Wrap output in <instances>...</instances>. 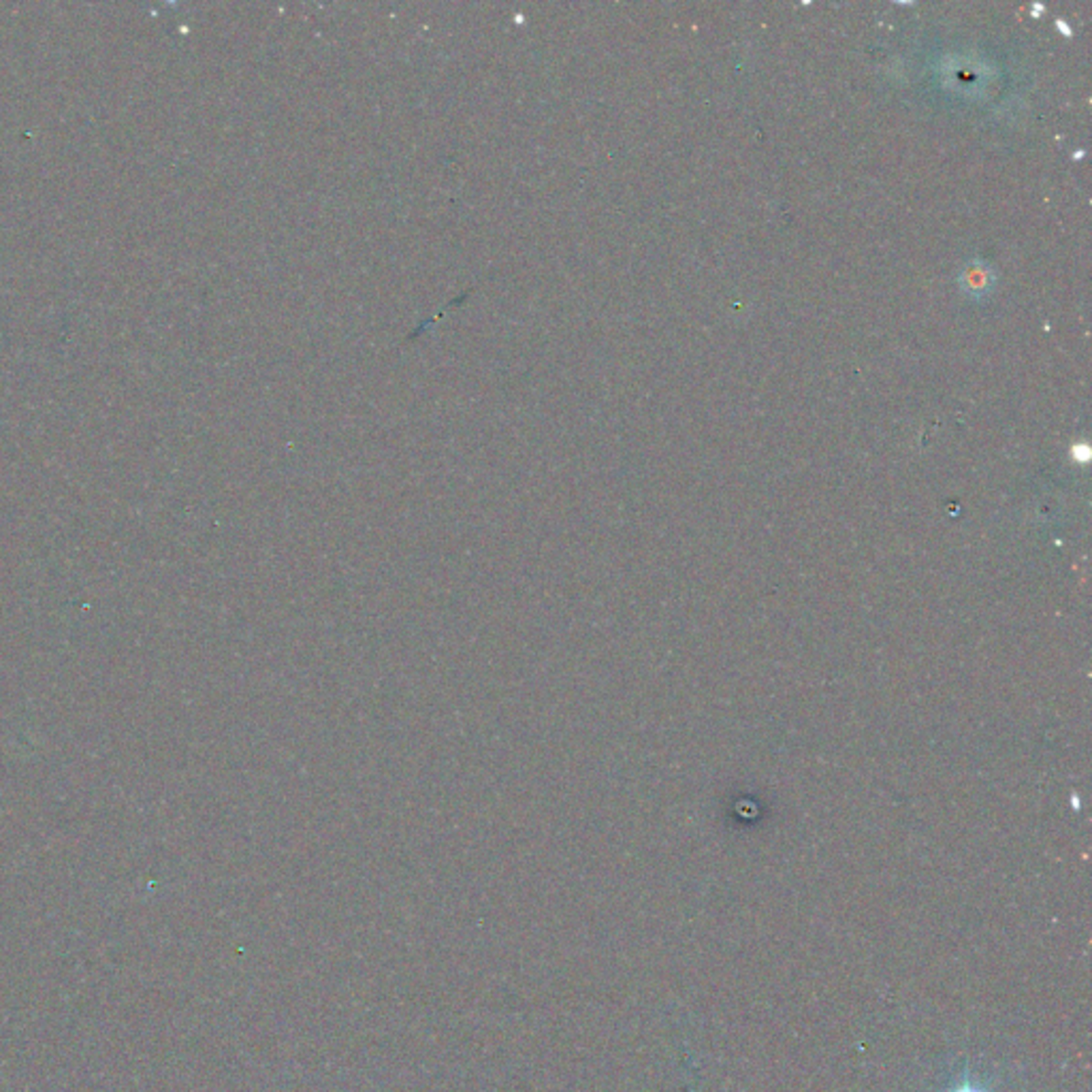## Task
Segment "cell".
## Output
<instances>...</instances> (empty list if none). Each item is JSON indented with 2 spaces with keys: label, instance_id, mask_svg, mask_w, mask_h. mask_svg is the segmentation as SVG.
I'll use <instances>...</instances> for the list:
<instances>
[{
  "label": "cell",
  "instance_id": "cell-1",
  "mask_svg": "<svg viewBox=\"0 0 1092 1092\" xmlns=\"http://www.w3.org/2000/svg\"><path fill=\"white\" fill-rule=\"evenodd\" d=\"M943 1092H994V1090L988 1087L984 1080H978V1077L969 1074V1071H965V1074L958 1076V1080H954Z\"/></svg>",
  "mask_w": 1092,
  "mask_h": 1092
}]
</instances>
